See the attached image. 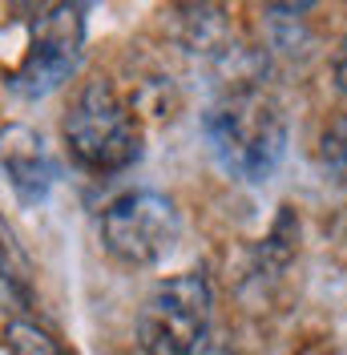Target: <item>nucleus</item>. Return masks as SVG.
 <instances>
[{
    "mask_svg": "<svg viewBox=\"0 0 347 355\" xmlns=\"http://www.w3.org/2000/svg\"><path fill=\"white\" fill-rule=\"evenodd\" d=\"M202 133L214 162L239 182H266L287 154V113L259 85L226 89L202 113Z\"/></svg>",
    "mask_w": 347,
    "mask_h": 355,
    "instance_id": "1",
    "label": "nucleus"
},
{
    "mask_svg": "<svg viewBox=\"0 0 347 355\" xmlns=\"http://www.w3.org/2000/svg\"><path fill=\"white\" fill-rule=\"evenodd\" d=\"M61 133L69 157L89 174H121L142 157L137 110L105 77H93L77 89Z\"/></svg>",
    "mask_w": 347,
    "mask_h": 355,
    "instance_id": "2",
    "label": "nucleus"
},
{
    "mask_svg": "<svg viewBox=\"0 0 347 355\" xmlns=\"http://www.w3.org/2000/svg\"><path fill=\"white\" fill-rule=\"evenodd\" d=\"M17 57H8L4 77L8 89L28 101L49 97L57 85H65L73 69L81 65L85 44V8L77 4H41L28 21L17 24Z\"/></svg>",
    "mask_w": 347,
    "mask_h": 355,
    "instance_id": "3",
    "label": "nucleus"
},
{
    "mask_svg": "<svg viewBox=\"0 0 347 355\" xmlns=\"http://www.w3.org/2000/svg\"><path fill=\"white\" fill-rule=\"evenodd\" d=\"M214 319V291L202 270L162 279L137 315V343L146 355H194Z\"/></svg>",
    "mask_w": 347,
    "mask_h": 355,
    "instance_id": "4",
    "label": "nucleus"
},
{
    "mask_svg": "<svg viewBox=\"0 0 347 355\" xmlns=\"http://www.w3.org/2000/svg\"><path fill=\"white\" fill-rule=\"evenodd\" d=\"M182 239L178 202L162 190H130L113 198L101 214V243L126 266H158Z\"/></svg>",
    "mask_w": 347,
    "mask_h": 355,
    "instance_id": "5",
    "label": "nucleus"
},
{
    "mask_svg": "<svg viewBox=\"0 0 347 355\" xmlns=\"http://www.w3.org/2000/svg\"><path fill=\"white\" fill-rule=\"evenodd\" d=\"M0 174L8 178L12 194L24 202V206H41L53 186H57V162L49 154L44 137L33 125H4L0 130Z\"/></svg>",
    "mask_w": 347,
    "mask_h": 355,
    "instance_id": "6",
    "label": "nucleus"
},
{
    "mask_svg": "<svg viewBox=\"0 0 347 355\" xmlns=\"http://www.w3.org/2000/svg\"><path fill=\"white\" fill-rule=\"evenodd\" d=\"M28 303H33V263L8 218H0V307L21 311Z\"/></svg>",
    "mask_w": 347,
    "mask_h": 355,
    "instance_id": "7",
    "label": "nucleus"
},
{
    "mask_svg": "<svg viewBox=\"0 0 347 355\" xmlns=\"http://www.w3.org/2000/svg\"><path fill=\"white\" fill-rule=\"evenodd\" d=\"M295 254H299V214L291 206H282L275 226H271V234L255 250V270H262L266 279H275V275H282L291 266Z\"/></svg>",
    "mask_w": 347,
    "mask_h": 355,
    "instance_id": "8",
    "label": "nucleus"
},
{
    "mask_svg": "<svg viewBox=\"0 0 347 355\" xmlns=\"http://www.w3.org/2000/svg\"><path fill=\"white\" fill-rule=\"evenodd\" d=\"M315 157H319V170H323L327 182L347 190V113L331 117L323 130H319Z\"/></svg>",
    "mask_w": 347,
    "mask_h": 355,
    "instance_id": "9",
    "label": "nucleus"
},
{
    "mask_svg": "<svg viewBox=\"0 0 347 355\" xmlns=\"http://www.w3.org/2000/svg\"><path fill=\"white\" fill-rule=\"evenodd\" d=\"M4 352L8 355H73L53 331H44L33 319H12L4 327Z\"/></svg>",
    "mask_w": 347,
    "mask_h": 355,
    "instance_id": "10",
    "label": "nucleus"
},
{
    "mask_svg": "<svg viewBox=\"0 0 347 355\" xmlns=\"http://www.w3.org/2000/svg\"><path fill=\"white\" fill-rule=\"evenodd\" d=\"M331 69H335V85L347 93V41H339V49H335V61H331Z\"/></svg>",
    "mask_w": 347,
    "mask_h": 355,
    "instance_id": "11",
    "label": "nucleus"
},
{
    "mask_svg": "<svg viewBox=\"0 0 347 355\" xmlns=\"http://www.w3.org/2000/svg\"><path fill=\"white\" fill-rule=\"evenodd\" d=\"M311 355H323V352H311Z\"/></svg>",
    "mask_w": 347,
    "mask_h": 355,
    "instance_id": "12",
    "label": "nucleus"
}]
</instances>
